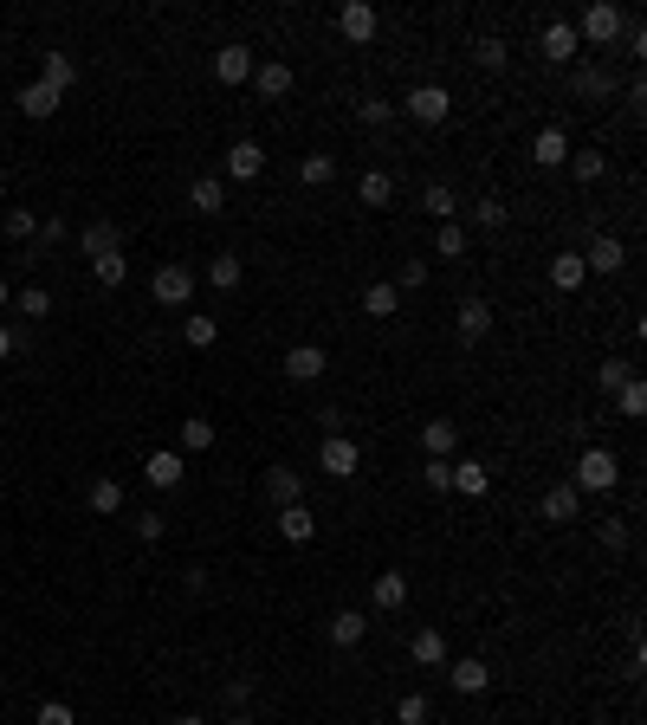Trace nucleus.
<instances>
[{
	"label": "nucleus",
	"mask_w": 647,
	"mask_h": 725,
	"mask_svg": "<svg viewBox=\"0 0 647 725\" xmlns=\"http://www.w3.org/2000/svg\"><path fill=\"white\" fill-rule=\"evenodd\" d=\"M615 480H622V460H615L609 447H589V454L576 460V480H570V486H576V492H609Z\"/></svg>",
	"instance_id": "obj_2"
},
{
	"label": "nucleus",
	"mask_w": 647,
	"mask_h": 725,
	"mask_svg": "<svg viewBox=\"0 0 647 725\" xmlns=\"http://www.w3.org/2000/svg\"><path fill=\"white\" fill-rule=\"evenodd\" d=\"M453 324H460V344H479V337L492 331V305H486V298H460Z\"/></svg>",
	"instance_id": "obj_11"
},
{
	"label": "nucleus",
	"mask_w": 647,
	"mask_h": 725,
	"mask_svg": "<svg viewBox=\"0 0 647 725\" xmlns=\"http://www.w3.org/2000/svg\"><path fill=\"white\" fill-rule=\"evenodd\" d=\"M615 408H622L628 421H641L647 415V389H641V382H622V389H615Z\"/></svg>",
	"instance_id": "obj_45"
},
{
	"label": "nucleus",
	"mask_w": 647,
	"mask_h": 725,
	"mask_svg": "<svg viewBox=\"0 0 647 725\" xmlns=\"http://www.w3.org/2000/svg\"><path fill=\"white\" fill-rule=\"evenodd\" d=\"M596 382H602V395H615V389H622V382H635V363H622V357H609V363H602V369H596Z\"/></svg>",
	"instance_id": "obj_42"
},
{
	"label": "nucleus",
	"mask_w": 647,
	"mask_h": 725,
	"mask_svg": "<svg viewBox=\"0 0 647 725\" xmlns=\"http://www.w3.org/2000/svg\"><path fill=\"white\" fill-rule=\"evenodd\" d=\"M214 447V421L208 415H188L182 421V454H208Z\"/></svg>",
	"instance_id": "obj_35"
},
{
	"label": "nucleus",
	"mask_w": 647,
	"mask_h": 725,
	"mask_svg": "<svg viewBox=\"0 0 647 725\" xmlns=\"http://www.w3.org/2000/svg\"><path fill=\"white\" fill-rule=\"evenodd\" d=\"M583 266H589V272H622V266H628V246L615 240V234H596V240L583 246Z\"/></svg>",
	"instance_id": "obj_9"
},
{
	"label": "nucleus",
	"mask_w": 647,
	"mask_h": 725,
	"mask_svg": "<svg viewBox=\"0 0 647 725\" xmlns=\"http://www.w3.org/2000/svg\"><path fill=\"white\" fill-rule=\"evenodd\" d=\"M395 292H421L428 285V259H402V279H389Z\"/></svg>",
	"instance_id": "obj_47"
},
{
	"label": "nucleus",
	"mask_w": 647,
	"mask_h": 725,
	"mask_svg": "<svg viewBox=\"0 0 647 725\" xmlns=\"http://www.w3.org/2000/svg\"><path fill=\"white\" fill-rule=\"evenodd\" d=\"M13 305H20V311H26V318H46V311H52V298H46V292H39V285H26V292H20V298H13Z\"/></svg>",
	"instance_id": "obj_50"
},
{
	"label": "nucleus",
	"mask_w": 647,
	"mask_h": 725,
	"mask_svg": "<svg viewBox=\"0 0 647 725\" xmlns=\"http://www.w3.org/2000/svg\"><path fill=\"white\" fill-rule=\"evenodd\" d=\"M421 480H428L434 492H453V460H428V467H421Z\"/></svg>",
	"instance_id": "obj_49"
},
{
	"label": "nucleus",
	"mask_w": 647,
	"mask_h": 725,
	"mask_svg": "<svg viewBox=\"0 0 647 725\" xmlns=\"http://www.w3.org/2000/svg\"><path fill=\"white\" fill-rule=\"evenodd\" d=\"M91 272H98V285H104V292H117V285L130 279V266H123V253H104V259H91Z\"/></svg>",
	"instance_id": "obj_39"
},
{
	"label": "nucleus",
	"mask_w": 647,
	"mask_h": 725,
	"mask_svg": "<svg viewBox=\"0 0 647 725\" xmlns=\"http://www.w3.org/2000/svg\"><path fill=\"white\" fill-rule=\"evenodd\" d=\"M421 447H428V460H453L460 428H453V421H428V428H421Z\"/></svg>",
	"instance_id": "obj_25"
},
{
	"label": "nucleus",
	"mask_w": 647,
	"mask_h": 725,
	"mask_svg": "<svg viewBox=\"0 0 647 725\" xmlns=\"http://www.w3.org/2000/svg\"><path fill=\"white\" fill-rule=\"evenodd\" d=\"M363 311H369V318H395V311H402V292H395L389 279H376V285L363 292Z\"/></svg>",
	"instance_id": "obj_28"
},
{
	"label": "nucleus",
	"mask_w": 647,
	"mask_h": 725,
	"mask_svg": "<svg viewBox=\"0 0 647 725\" xmlns=\"http://www.w3.org/2000/svg\"><path fill=\"white\" fill-rule=\"evenodd\" d=\"M473 227H486V234H499V227H505V201H499V195L473 201Z\"/></svg>",
	"instance_id": "obj_41"
},
{
	"label": "nucleus",
	"mask_w": 647,
	"mask_h": 725,
	"mask_svg": "<svg viewBox=\"0 0 647 725\" xmlns=\"http://www.w3.org/2000/svg\"><path fill=\"white\" fill-rule=\"evenodd\" d=\"M576 512H583V492H576L570 480H557V486L544 492V518H550V525H570Z\"/></svg>",
	"instance_id": "obj_17"
},
{
	"label": "nucleus",
	"mask_w": 647,
	"mask_h": 725,
	"mask_svg": "<svg viewBox=\"0 0 647 725\" xmlns=\"http://www.w3.org/2000/svg\"><path fill=\"white\" fill-rule=\"evenodd\" d=\"M570 91L576 98H609V72H602V65H576V78H570Z\"/></svg>",
	"instance_id": "obj_32"
},
{
	"label": "nucleus",
	"mask_w": 647,
	"mask_h": 725,
	"mask_svg": "<svg viewBox=\"0 0 647 725\" xmlns=\"http://www.w3.org/2000/svg\"><path fill=\"white\" fill-rule=\"evenodd\" d=\"M175 725H201V719H175Z\"/></svg>",
	"instance_id": "obj_57"
},
{
	"label": "nucleus",
	"mask_w": 647,
	"mask_h": 725,
	"mask_svg": "<svg viewBox=\"0 0 647 725\" xmlns=\"http://www.w3.org/2000/svg\"><path fill=\"white\" fill-rule=\"evenodd\" d=\"M324 350L318 344H292V350H285V376H292V382H318L324 376Z\"/></svg>",
	"instance_id": "obj_13"
},
{
	"label": "nucleus",
	"mask_w": 647,
	"mask_h": 725,
	"mask_svg": "<svg viewBox=\"0 0 647 725\" xmlns=\"http://www.w3.org/2000/svg\"><path fill=\"white\" fill-rule=\"evenodd\" d=\"M266 492H272V505H305V473L298 467H266Z\"/></svg>",
	"instance_id": "obj_10"
},
{
	"label": "nucleus",
	"mask_w": 647,
	"mask_h": 725,
	"mask_svg": "<svg viewBox=\"0 0 647 725\" xmlns=\"http://www.w3.org/2000/svg\"><path fill=\"white\" fill-rule=\"evenodd\" d=\"M259 169H266V149H259L253 136H240V143L227 149V175H233V182H253Z\"/></svg>",
	"instance_id": "obj_14"
},
{
	"label": "nucleus",
	"mask_w": 647,
	"mask_h": 725,
	"mask_svg": "<svg viewBox=\"0 0 647 725\" xmlns=\"http://www.w3.org/2000/svg\"><path fill=\"white\" fill-rule=\"evenodd\" d=\"M434 253H440V259H466V227H460V221H447V227L434 234Z\"/></svg>",
	"instance_id": "obj_40"
},
{
	"label": "nucleus",
	"mask_w": 647,
	"mask_h": 725,
	"mask_svg": "<svg viewBox=\"0 0 647 725\" xmlns=\"http://www.w3.org/2000/svg\"><path fill=\"white\" fill-rule=\"evenodd\" d=\"M85 253H91V259H104V253H123V234H117L110 221H91V227H85Z\"/></svg>",
	"instance_id": "obj_34"
},
{
	"label": "nucleus",
	"mask_w": 647,
	"mask_h": 725,
	"mask_svg": "<svg viewBox=\"0 0 647 725\" xmlns=\"http://www.w3.org/2000/svg\"><path fill=\"white\" fill-rule=\"evenodd\" d=\"M39 85H52L65 98V91L78 85V65H72V52H39Z\"/></svg>",
	"instance_id": "obj_12"
},
{
	"label": "nucleus",
	"mask_w": 647,
	"mask_h": 725,
	"mask_svg": "<svg viewBox=\"0 0 647 725\" xmlns=\"http://www.w3.org/2000/svg\"><path fill=\"white\" fill-rule=\"evenodd\" d=\"M486 486H492V473L479 467V460H453V492H460V499H479Z\"/></svg>",
	"instance_id": "obj_27"
},
{
	"label": "nucleus",
	"mask_w": 647,
	"mask_h": 725,
	"mask_svg": "<svg viewBox=\"0 0 647 725\" xmlns=\"http://www.w3.org/2000/svg\"><path fill=\"white\" fill-rule=\"evenodd\" d=\"M253 85H259V98H285L292 91V65H253Z\"/></svg>",
	"instance_id": "obj_31"
},
{
	"label": "nucleus",
	"mask_w": 647,
	"mask_h": 725,
	"mask_svg": "<svg viewBox=\"0 0 647 725\" xmlns=\"http://www.w3.org/2000/svg\"><path fill=\"white\" fill-rule=\"evenodd\" d=\"M408 654H415V667H447V635L440 628H415Z\"/></svg>",
	"instance_id": "obj_21"
},
{
	"label": "nucleus",
	"mask_w": 647,
	"mask_h": 725,
	"mask_svg": "<svg viewBox=\"0 0 647 725\" xmlns=\"http://www.w3.org/2000/svg\"><path fill=\"white\" fill-rule=\"evenodd\" d=\"M356 201H363V208H389V201H395V175L389 169H369L363 182H356Z\"/></svg>",
	"instance_id": "obj_22"
},
{
	"label": "nucleus",
	"mask_w": 647,
	"mask_h": 725,
	"mask_svg": "<svg viewBox=\"0 0 647 725\" xmlns=\"http://www.w3.org/2000/svg\"><path fill=\"white\" fill-rule=\"evenodd\" d=\"M402 111L434 130V123H447V117H453V91H440V85H415V91L402 98Z\"/></svg>",
	"instance_id": "obj_3"
},
{
	"label": "nucleus",
	"mask_w": 647,
	"mask_h": 725,
	"mask_svg": "<svg viewBox=\"0 0 647 725\" xmlns=\"http://www.w3.org/2000/svg\"><path fill=\"white\" fill-rule=\"evenodd\" d=\"M279 538H285V544H311V538H318V518H311V505H279Z\"/></svg>",
	"instance_id": "obj_16"
},
{
	"label": "nucleus",
	"mask_w": 647,
	"mask_h": 725,
	"mask_svg": "<svg viewBox=\"0 0 647 725\" xmlns=\"http://www.w3.org/2000/svg\"><path fill=\"white\" fill-rule=\"evenodd\" d=\"M149 292H156V305H188V298H195V272H188L182 259H169V266L156 272V285H149Z\"/></svg>",
	"instance_id": "obj_6"
},
{
	"label": "nucleus",
	"mask_w": 647,
	"mask_h": 725,
	"mask_svg": "<svg viewBox=\"0 0 647 725\" xmlns=\"http://www.w3.org/2000/svg\"><path fill=\"white\" fill-rule=\"evenodd\" d=\"M214 78L220 85H246V78H253V52L246 46H220L214 52Z\"/></svg>",
	"instance_id": "obj_15"
},
{
	"label": "nucleus",
	"mask_w": 647,
	"mask_h": 725,
	"mask_svg": "<svg viewBox=\"0 0 647 725\" xmlns=\"http://www.w3.org/2000/svg\"><path fill=\"white\" fill-rule=\"evenodd\" d=\"M227 725H253V719H227Z\"/></svg>",
	"instance_id": "obj_58"
},
{
	"label": "nucleus",
	"mask_w": 647,
	"mask_h": 725,
	"mask_svg": "<svg viewBox=\"0 0 647 725\" xmlns=\"http://www.w3.org/2000/svg\"><path fill=\"white\" fill-rule=\"evenodd\" d=\"M188 208L195 214H220V182L214 175H195V182H188Z\"/></svg>",
	"instance_id": "obj_36"
},
{
	"label": "nucleus",
	"mask_w": 647,
	"mask_h": 725,
	"mask_svg": "<svg viewBox=\"0 0 647 725\" xmlns=\"http://www.w3.org/2000/svg\"><path fill=\"white\" fill-rule=\"evenodd\" d=\"M622 33H628V13L615 7V0H596V7L583 13V26H576V39H589V46H615Z\"/></svg>",
	"instance_id": "obj_1"
},
{
	"label": "nucleus",
	"mask_w": 647,
	"mask_h": 725,
	"mask_svg": "<svg viewBox=\"0 0 647 725\" xmlns=\"http://www.w3.org/2000/svg\"><path fill=\"white\" fill-rule=\"evenodd\" d=\"M583 279H589L583 253H557V259H550V285H557V292H576Z\"/></svg>",
	"instance_id": "obj_26"
},
{
	"label": "nucleus",
	"mask_w": 647,
	"mask_h": 725,
	"mask_svg": "<svg viewBox=\"0 0 647 725\" xmlns=\"http://www.w3.org/2000/svg\"><path fill=\"white\" fill-rule=\"evenodd\" d=\"M363 635H369V622L356 609H337V615H330V641H337V648H356Z\"/></svg>",
	"instance_id": "obj_29"
},
{
	"label": "nucleus",
	"mask_w": 647,
	"mask_h": 725,
	"mask_svg": "<svg viewBox=\"0 0 647 725\" xmlns=\"http://www.w3.org/2000/svg\"><path fill=\"white\" fill-rule=\"evenodd\" d=\"M182 337H188V350H214V344H220V324L208 318V311H188Z\"/></svg>",
	"instance_id": "obj_30"
},
{
	"label": "nucleus",
	"mask_w": 647,
	"mask_h": 725,
	"mask_svg": "<svg viewBox=\"0 0 647 725\" xmlns=\"http://www.w3.org/2000/svg\"><path fill=\"white\" fill-rule=\"evenodd\" d=\"M182 473H188V460L175 454V447H162V454L143 460V480H149V486H182Z\"/></svg>",
	"instance_id": "obj_18"
},
{
	"label": "nucleus",
	"mask_w": 647,
	"mask_h": 725,
	"mask_svg": "<svg viewBox=\"0 0 647 725\" xmlns=\"http://www.w3.org/2000/svg\"><path fill=\"white\" fill-rule=\"evenodd\" d=\"M395 719H402V725H428V693H402Z\"/></svg>",
	"instance_id": "obj_48"
},
{
	"label": "nucleus",
	"mask_w": 647,
	"mask_h": 725,
	"mask_svg": "<svg viewBox=\"0 0 647 725\" xmlns=\"http://www.w3.org/2000/svg\"><path fill=\"white\" fill-rule=\"evenodd\" d=\"M330 175H337V162H330V156H305V162H298V182H305V188H324Z\"/></svg>",
	"instance_id": "obj_44"
},
{
	"label": "nucleus",
	"mask_w": 647,
	"mask_h": 725,
	"mask_svg": "<svg viewBox=\"0 0 647 725\" xmlns=\"http://www.w3.org/2000/svg\"><path fill=\"white\" fill-rule=\"evenodd\" d=\"M447 680H453V693H486L492 687V667L479 661V654H460V661H447Z\"/></svg>",
	"instance_id": "obj_8"
},
{
	"label": "nucleus",
	"mask_w": 647,
	"mask_h": 725,
	"mask_svg": "<svg viewBox=\"0 0 647 725\" xmlns=\"http://www.w3.org/2000/svg\"><path fill=\"white\" fill-rule=\"evenodd\" d=\"M570 175L576 182H602V175H609V156H602V149H570Z\"/></svg>",
	"instance_id": "obj_33"
},
{
	"label": "nucleus",
	"mask_w": 647,
	"mask_h": 725,
	"mask_svg": "<svg viewBox=\"0 0 647 725\" xmlns=\"http://www.w3.org/2000/svg\"><path fill=\"white\" fill-rule=\"evenodd\" d=\"M473 59L486 65V72H505V59H512V52H505V39H479V46H473Z\"/></svg>",
	"instance_id": "obj_46"
},
{
	"label": "nucleus",
	"mask_w": 647,
	"mask_h": 725,
	"mask_svg": "<svg viewBox=\"0 0 647 725\" xmlns=\"http://www.w3.org/2000/svg\"><path fill=\"white\" fill-rule=\"evenodd\" d=\"M318 467L330 473V480H350V473L363 467V454H356V441H350V434H324V447H318Z\"/></svg>",
	"instance_id": "obj_5"
},
{
	"label": "nucleus",
	"mask_w": 647,
	"mask_h": 725,
	"mask_svg": "<svg viewBox=\"0 0 647 725\" xmlns=\"http://www.w3.org/2000/svg\"><path fill=\"white\" fill-rule=\"evenodd\" d=\"M0 357H13V331H7V324H0Z\"/></svg>",
	"instance_id": "obj_55"
},
{
	"label": "nucleus",
	"mask_w": 647,
	"mask_h": 725,
	"mask_svg": "<svg viewBox=\"0 0 647 725\" xmlns=\"http://www.w3.org/2000/svg\"><path fill=\"white\" fill-rule=\"evenodd\" d=\"M7 298H13V292H7V279H0V305H7Z\"/></svg>",
	"instance_id": "obj_56"
},
{
	"label": "nucleus",
	"mask_w": 647,
	"mask_h": 725,
	"mask_svg": "<svg viewBox=\"0 0 647 725\" xmlns=\"http://www.w3.org/2000/svg\"><path fill=\"white\" fill-rule=\"evenodd\" d=\"M376 26H382V13L369 7V0H343V7H337V33L350 39V46H369Z\"/></svg>",
	"instance_id": "obj_4"
},
{
	"label": "nucleus",
	"mask_w": 647,
	"mask_h": 725,
	"mask_svg": "<svg viewBox=\"0 0 647 725\" xmlns=\"http://www.w3.org/2000/svg\"><path fill=\"white\" fill-rule=\"evenodd\" d=\"M602 544H609V551H622V544H628V525H615V518H602Z\"/></svg>",
	"instance_id": "obj_54"
},
{
	"label": "nucleus",
	"mask_w": 647,
	"mask_h": 725,
	"mask_svg": "<svg viewBox=\"0 0 647 725\" xmlns=\"http://www.w3.org/2000/svg\"><path fill=\"white\" fill-rule=\"evenodd\" d=\"M39 725H72V706H59V700H46V706H39Z\"/></svg>",
	"instance_id": "obj_53"
},
{
	"label": "nucleus",
	"mask_w": 647,
	"mask_h": 725,
	"mask_svg": "<svg viewBox=\"0 0 647 725\" xmlns=\"http://www.w3.org/2000/svg\"><path fill=\"white\" fill-rule=\"evenodd\" d=\"M7 234H13V240H26V234H39V221H33V208H13V214H7Z\"/></svg>",
	"instance_id": "obj_51"
},
{
	"label": "nucleus",
	"mask_w": 647,
	"mask_h": 725,
	"mask_svg": "<svg viewBox=\"0 0 647 725\" xmlns=\"http://www.w3.org/2000/svg\"><path fill=\"white\" fill-rule=\"evenodd\" d=\"M85 499H91V512H98V518L123 512V486H117V480H91V492H85Z\"/></svg>",
	"instance_id": "obj_38"
},
{
	"label": "nucleus",
	"mask_w": 647,
	"mask_h": 725,
	"mask_svg": "<svg viewBox=\"0 0 647 725\" xmlns=\"http://www.w3.org/2000/svg\"><path fill=\"white\" fill-rule=\"evenodd\" d=\"M13 104H20L26 117H39V123H46V117L59 111L65 98H59V91H52V85H39V78H33V85H26V91H20V98H13Z\"/></svg>",
	"instance_id": "obj_24"
},
{
	"label": "nucleus",
	"mask_w": 647,
	"mask_h": 725,
	"mask_svg": "<svg viewBox=\"0 0 647 725\" xmlns=\"http://www.w3.org/2000/svg\"><path fill=\"white\" fill-rule=\"evenodd\" d=\"M246 279V266H240V253H214V266H208V285H220V292H233V285Z\"/></svg>",
	"instance_id": "obj_37"
},
{
	"label": "nucleus",
	"mask_w": 647,
	"mask_h": 725,
	"mask_svg": "<svg viewBox=\"0 0 647 725\" xmlns=\"http://www.w3.org/2000/svg\"><path fill=\"white\" fill-rule=\"evenodd\" d=\"M369 603H376L382 615H395V609L408 603V577H402V570H382V577H376V590H369Z\"/></svg>",
	"instance_id": "obj_20"
},
{
	"label": "nucleus",
	"mask_w": 647,
	"mask_h": 725,
	"mask_svg": "<svg viewBox=\"0 0 647 725\" xmlns=\"http://www.w3.org/2000/svg\"><path fill=\"white\" fill-rule=\"evenodd\" d=\"M531 162H544V169H563V162H570V136H563L557 123H544L538 143H531Z\"/></svg>",
	"instance_id": "obj_19"
},
{
	"label": "nucleus",
	"mask_w": 647,
	"mask_h": 725,
	"mask_svg": "<svg viewBox=\"0 0 647 725\" xmlns=\"http://www.w3.org/2000/svg\"><path fill=\"white\" fill-rule=\"evenodd\" d=\"M576 46H583V39H576V26H570V20H550L544 33H538V52H544L550 65H570V59H576Z\"/></svg>",
	"instance_id": "obj_7"
},
{
	"label": "nucleus",
	"mask_w": 647,
	"mask_h": 725,
	"mask_svg": "<svg viewBox=\"0 0 647 725\" xmlns=\"http://www.w3.org/2000/svg\"><path fill=\"white\" fill-rule=\"evenodd\" d=\"M162 531H169V525H162V512H143V518H136V538H143V544H156Z\"/></svg>",
	"instance_id": "obj_52"
},
{
	"label": "nucleus",
	"mask_w": 647,
	"mask_h": 725,
	"mask_svg": "<svg viewBox=\"0 0 647 725\" xmlns=\"http://www.w3.org/2000/svg\"><path fill=\"white\" fill-rule=\"evenodd\" d=\"M356 117H363L369 130H389V123H395V104L389 98H363V104H356Z\"/></svg>",
	"instance_id": "obj_43"
},
{
	"label": "nucleus",
	"mask_w": 647,
	"mask_h": 725,
	"mask_svg": "<svg viewBox=\"0 0 647 725\" xmlns=\"http://www.w3.org/2000/svg\"><path fill=\"white\" fill-rule=\"evenodd\" d=\"M421 214H434L440 227L460 221V201H453V188H447V182H428V188H421Z\"/></svg>",
	"instance_id": "obj_23"
}]
</instances>
